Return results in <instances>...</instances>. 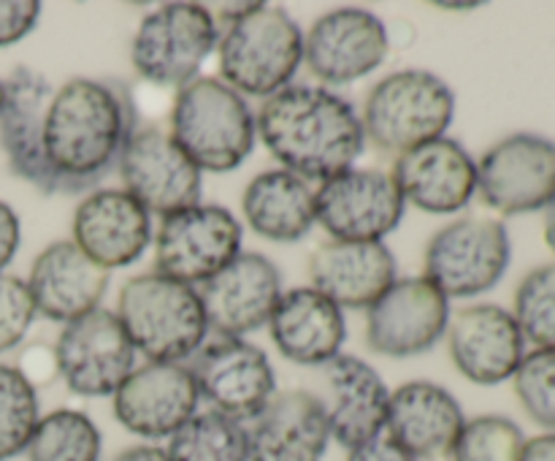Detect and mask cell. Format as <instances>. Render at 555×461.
I'll use <instances>...</instances> for the list:
<instances>
[{
	"label": "cell",
	"mask_w": 555,
	"mask_h": 461,
	"mask_svg": "<svg viewBox=\"0 0 555 461\" xmlns=\"http://www.w3.org/2000/svg\"><path fill=\"white\" fill-rule=\"evenodd\" d=\"M188 369L201 399L238 423L253 421L276 394L269 356L242 336L215 334L190 356Z\"/></svg>",
	"instance_id": "cell-10"
},
{
	"label": "cell",
	"mask_w": 555,
	"mask_h": 461,
	"mask_svg": "<svg viewBox=\"0 0 555 461\" xmlns=\"http://www.w3.org/2000/svg\"><path fill=\"white\" fill-rule=\"evenodd\" d=\"M249 461H323L331 443L323 399L301 388L276 390L249 421Z\"/></svg>",
	"instance_id": "cell-23"
},
{
	"label": "cell",
	"mask_w": 555,
	"mask_h": 461,
	"mask_svg": "<svg viewBox=\"0 0 555 461\" xmlns=\"http://www.w3.org/2000/svg\"><path fill=\"white\" fill-rule=\"evenodd\" d=\"M114 461H171V456L157 445H130Z\"/></svg>",
	"instance_id": "cell-41"
},
{
	"label": "cell",
	"mask_w": 555,
	"mask_h": 461,
	"mask_svg": "<svg viewBox=\"0 0 555 461\" xmlns=\"http://www.w3.org/2000/svg\"><path fill=\"white\" fill-rule=\"evenodd\" d=\"M328 383V401H323L328 415L331 439L352 450L385 432L390 390L377 369L356 356L339 353L323 367Z\"/></svg>",
	"instance_id": "cell-27"
},
{
	"label": "cell",
	"mask_w": 555,
	"mask_h": 461,
	"mask_svg": "<svg viewBox=\"0 0 555 461\" xmlns=\"http://www.w3.org/2000/svg\"><path fill=\"white\" fill-rule=\"evenodd\" d=\"M255 128L266 150L304 182H328L350 171L366 146L350 101L314 85H287L266 98Z\"/></svg>",
	"instance_id": "cell-2"
},
{
	"label": "cell",
	"mask_w": 555,
	"mask_h": 461,
	"mask_svg": "<svg viewBox=\"0 0 555 461\" xmlns=\"http://www.w3.org/2000/svg\"><path fill=\"white\" fill-rule=\"evenodd\" d=\"M3 85L5 101L0 108V146H3L11 174L25 179L41 193H57L47 157H43V117L52 98V85L47 76L27 65H16Z\"/></svg>",
	"instance_id": "cell-22"
},
{
	"label": "cell",
	"mask_w": 555,
	"mask_h": 461,
	"mask_svg": "<svg viewBox=\"0 0 555 461\" xmlns=\"http://www.w3.org/2000/svg\"><path fill=\"white\" fill-rule=\"evenodd\" d=\"M455 117V92L437 74L421 68L396 71L372 87L363 103L366 144L401 157L415 146L442 139Z\"/></svg>",
	"instance_id": "cell-6"
},
{
	"label": "cell",
	"mask_w": 555,
	"mask_h": 461,
	"mask_svg": "<svg viewBox=\"0 0 555 461\" xmlns=\"http://www.w3.org/2000/svg\"><path fill=\"white\" fill-rule=\"evenodd\" d=\"M117 168L125 193L160 220L201 204V168L168 130L155 125L135 130Z\"/></svg>",
	"instance_id": "cell-13"
},
{
	"label": "cell",
	"mask_w": 555,
	"mask_h": 461,
	"mask_svg": "<svg viewBox=\"0 0 555 461\" xmlns=\"http://www.w3.org/2000/svg\"><path fill=\"white\" fill-rule=\"evenodd\" d=\"M513 258L507 226L493 217H461L439 228L426 244V280L448 298L491 291Z\"/></svg>",
	"instance_id": "cell-8"
},
{
	"label": "cell",
	"mask_w": 555,
	"mask_h": 461,
	"mask_svg": "<svg viewBox=\"0 0 555 461\" xmlns=\"http://www.w3.org/2000/svg\"><path fill=\"white\" fill-rule=\"evenodd\" d=\"M117 318L135 350L150 361L182 363L209 334L198 291L160 271L135 274L125 282Z\"/></svg>",
	"instance_id": "cell-5"
},
{
	"label": "cell",
	"mask_w": 555,
	"mask_h": 461,
	"mask_svg": "<svg viewBox=\"0 0 555 461\" xmlns=\"http://www.w3.org/2000/svg\"><path fill=\"white\" fill-rule=\"evenodd\" d=\"M112 274L87 258L74 242H52L33 260L27 291L36 315L54 323H70L101 307Z\"/></svg>",
	"instance_id": "cell-24"
},
{
	"label": "cell",
	"mask_w": 555,
	"mask_h": 461,
	"mask_svg": "<svg viewBox=\"0 0 555 461\" xmlns=\"http://www.w3.org/2000/svg\"><path fill=\"white\" fill-rule=\"evenodd\" d=\"M152 239V215L125 190H92L76 206L70 242L106 271L135 264Z\"/></svg>",
	"instance_id": "cell-21"
},
{
	"label": "cell",
	"mask_w": 555,
	"mask_h": 461,
	"mask_svg": "<svg viewBox=\"0 0 555 461\" xmlns=\"http://www.w3.org/2000/svg\"><path fill=\"white\" fill-rule=\"evenodd\" d=\"M36 318L27 282L14 274H0V353L11 350L25 340Z\"/></svg>",
	"instance_id": "cell-36"
},
{
	"label": "cell",
	"mask_w": 555,
	"mask_h": 461,
	"mask_svg": "<svg viewBox=\"0 0 555 461\" xmlns=\"http://www.w3.org/2000/svg\"><path fill=\"white\" fill-rule=\"evenodd\" d=\"M139 112L128 85L76 76L52 92L43 117V157L57 193H81L119 166Z\"/></svg>",
	"instance_id": "cell-1"
},
{
	"label": "cell",
	"mask_w": 555,
	"mask_h": 461,
	"mask_svg": "<svg viewBox=\"0 0 555 461\" xmlns=\"http://www.w3.org/2000/svg\"><path fill=\"white\" fill-rule=\"evenodd\" d=\"M314 291L341 309H369L396 282V258L383 242L318 244L307 264Z\"/></svg>",
	"instance_id": "cell-25"
},
{
	"label": "cell",
	"mask_w": 555,
	"mask_h": 461,
	"mask_svg": "<svg viewBox=\"0 0 555 461\" xmlns=\"http://www.w3.org/2000/svg\"><path fill=\"white\" fill-rule=\"evenodd\" d=\"M242 253V222L220 204H195L163 217L155 233V271L204 285Z\"/></svg>",
	"instance_id": "cell-9"
},
{
	"label": "cell",
	"mask_w": 555,
	"mask_h": 461,
	"mask_svg": "<svg viewBox=\"0 0 555 461\" xmlns=\"http://www.w3.org/2000/svg\"><path fill=\"white\" fill-rule=\"evenodd\" d=\"M198 401L188 363L146 361L114 390V415L130 434L163 439L198 412Z\"/></svg>",
	"instance_id": "cell-18"
},
{
	"label": "cell",
	"mask_w": 555,
	"mask_h": 461,
	"mask_svg": "<svg viewBox=\"0 0 555 461\" xmlns=\"http://www.w3.org/2000/svg\"><path fill=\"white\" fill-rule=\"evenodd\" d=\"M220 27L201 3H166L141 20L130 43V63L141 79L160 87H184L217 49Z\"/></svg>",
	"instance_id": "cell-7"
},
{
	"label": "cell",
	"mask_w": 555,
	"mask_h": 461,
	"mask_svg": "<svg viewBox=\"0 0 555 461\" xmlns=\"http://www.w3.org/2000/svg\"><path fill=\"white\" fill-rule=\"evenodd\" d=\"M217 27L220 76L242 95L271 98L301 68L304 33L282 5H228Z\"/></svg>",
	"instance_id": "cell-3"
},
{
	"label": "cell",
	"mask_w": 555,
	"mask_h": 461,
	"mask_svg": "<svg viewBox=\"0 0 555 461\" xmlns=\"http://www.w3.org/2000/svg\"><path fill=\"white\" fill-rule=\"evenodd\" d=\"M168 133L201 171L225 174L247 161L258 128L242 92L215 76H195L173 98Z\"/></svg>",
	"instance_id": "cell-4"
},
{
	"label": "cell",
	"mask_w": 555,
	"mask_h": 461,
	"mask_svg": "<svg viewBox=\"0 0 555 461\" xmlns=\"http://www.w3.org/2000/svg\"><path fill=\"white\" fill-rule=\"evenodd\" d=\"M171 461H249L247 426L222 412H195L168 437Z\"/></svg>",
	"instance_id": "cell-30"
},
{
	"label": "cell",
	"mask_w": 555,
	"mask_h": 461,
	"mask_svg": "<svg viewBox=\"0 0 555 461\" xmlns=\"http://www.w3.org/2000/svg\"><path fill=\"white\" fill-rule=\"evenodd\" d=\"M513 318L534 350H555V264L537 266L520 280Z\"/></svg>",
	"instance_id": "cell-33"
},
{
	"label": "cell",
	"mask_w": 555,
	"mask_h": 461,
	"mask_svg": "<svg viewBox=\"0 0 555 461\" xmlns=\"http://www.w3.org/2000/svg\"><path fill=\"white\" fill-rule=\"evenodd\" d=\"M41 16V3L36 0H0V47L20 43L30 36Z\"/></svg>",
	"instance_id": "cell-37"
},
{
	"label": "cell",
	"mask_w": 555,
	"mask_h": 461,
	"mask_svg": "<svg viewBox=\"0 0 555 461\" xmlns=\"http://www.w3.org/2000/svg\"><path fill=\"white\" fill-rule=\"evenodd\" d=\"M269 329L276 350L298 367H325L347 340L341 307L312 285L282 293Z\"/></svg>",
	"instance_id": "cell-28"
},
{
	"label": "cell",
	"mask_w": 555,
	"mask_h": 461,
	"mask_svg": "<svg viewBox=\"0 0 555 461\" xmlns=\"http://www.w3.org/2000/svg\"><path fill=\"white\" fill-rule=\"evenodd\" d=\"M390 49L385 22L356 5L334 9L304 33V63L325 85H350L385 63Z\"/></svg>",
	"instance_id": "cell-16"
},
{
	"label": "cell",
	"mask_w": 555,
	"mask_h": 461,
	"mask_svg": "<svg viewBox=\"0 0 555 461\" xmlns=\"http://www.w3.org/2000/svg\"><path fill=\"white\" fill-rule=\"evenodd\" d=\"M404 195L379 168H350L323 182L314 199L318 222L336 242H383L404 217Z\"/></svg>",
	"instance_id": "cell-14"
},
{
	"label": "cell",
	"mask_w": 555,
	"mask_h": 461,
	"mask_svg": "<svg viewBox=\"0 0 555 461\" xmlns=\"http://www.w3.org/2000/svg\"><path fill=\"white\" fill-rule=\"evenodd\" d=\"M520 461H555V432L537 434V437L526 439L524 459Z\"/></svg>",
	"instance_id": "cell-40"
},
{
	"label": "cell",
	"mask_w": 555,
	"mask_h": 461,
	"mask_svg": "<svg viewBox=\"0 0 555 461\" xmlns=\"http://www.w3.org/2000/svg\"><path fill=\"white\" fill-rule=\"evenodd\" d=\"M318 190L309 188L285 168L260 171L242 195V209L249 228L269 242L291 244L307 236L318 222L314 212Z\"/></svg>",
	"instance_id": "cell-29"
},
{
	"label": "cell",
	"mask_w": 555,
	"mask_h": 461,
	"mask_svg": "<svg viewBox=\"0 0 555 461\" xmlns=\"http://www.w3.org/2000/svg\"><path fill=\"white\" fill-rule=\"evenodd\" d=\"M542 212H545V244L555 253V195Z\"/></svg>",
	"instance_id": "cell-42"
},
{
	"label": "cell",
	"mask_w": 555,
	"mask_h": 461,
	"mask_svg": "<svg viewBox=\"0 0 555 461\" xmlns=\"http://www.w3.org/2000/svg\"><path fill=\"white\" fill-rule=\"evenodd\" d=\"M390 177L404 195V204L428 215L466 209L477 193V161L461 141L448 136L396 157Z\"/></svg>",
	"instance_id": "cell-20"
},
{
	"label": "cell",
	"mask_w": 555,
	"mask_h": 461,
	"mask_svg": "<svg viewBox=\"0 0 555 461\" xmlns=\"http://www.w3.org/2000/svg\"><path fill=\"white\" fill-rule=\"evenodd\" d=\"M57 374L79 396H114L135 369V347L112 309H92L63 325L54 342Z\"/></svg>",
	"instance_id": "cell-11"
},
{
	"label": "cell",
	"mask_w": 555,
	"mask_h": 461,
	"mask_svg": "<svg viewBox=\"0 0 555 461\" xmlns=\"http://www.w3.org/2000/svg\"><path fill=\"white\" fill-rule=\"evenodd\" d=\"M3 101H5V85L3 79H0V108H3Z\"/></svg>",
	"instance_id": "cell-43"
},
{
	"label": "cell",
	"mask_w": 555,
	"mask_h": 461,
	"mask_svg": "<svg viewBox=\"0 0 555 461\" xmlns=\"http://www.w3.org/2000/svg\"><path fill=\"white\" fill-rule=\"evenodd\" d=\"M20 249V217L5 201H0V274Z\"/></svg>",
	"instance_id": "cell-39"
},
{
	"label": "cell",
	"mask_w": 555,
	"mask_h": 461,
	"mask_svg": "<svg viewBox=\"0 0 555 461\" xmlns=\"http://www.w3.org/2000/svg\"><path fill=\"white\" fill-rule=\"evenodd\" d=\"M448 323L450 298L426 277H406L369 307L366 345L377 356H421L442 340Z\"/></svg>",
	"instance_id": "cell-15"
},
{
	"label": "cell",
	"mask_w": 555,
	"mask_h": 461,
	"mask_svg": "<svg viewBox=\"0 0 555 461\" xmlns=\"http://www.w3.org/2000/svg\"><path fill=\"white\" fill-rule=\"evenodd\" d=\"M464 423V410L448 388L412 380L390 394L385 434L415 461L439 459L450 456Z\"/></svg>",
	"instance_id": "cell-26"
},
{
	"label": "cell",
	"mask_w": 555,
	"mask_h": 461,
	"mask_svg": "<svg viewBox=\"0 0 555 461\" xmlns=\"http://www.w3.org/2000/svg\"><path fill=\"white\" fill-rule=\"evenodd\" d=\"M448 350L455 369L477 385H499L518 372L526 340L513 312L499 304H472L450 318Z\"/></svg>",
	"instance_id": "cell-19"
},
{
	"label": "cell",
	"mask_w": 555,
	"mask_h": 461,
	"mask_svg": "<svg viewBox=\"0 0 555 461\" xmlns=\"http://www.w3.org/2000/svg\"><path fill=\"white\" fill-rule=\"evenodd\" d=\"M38 421L36 385L16 367L0 363V461L25 453Z\"/></svg>",
	"instance_id": "cell-32"
},
{
	"label": "cell",
	"mask_w": 555,
	"mask_h": 461,
	"mask_svg": "<svg viewBox=\"0 0 555 461\" xmlns=\"http://www.w3.org/2000/svg\"><path fill=\"white\" fill-rule=\"evenodd\" d=\"M526 434L513 418L477 415L464 423L455 439L450 459L453 461H520L524 459Z\"/></svg>",
	"instance_id": "cell-34"
},
{
	"label": "cell",
	"mask_w": 555,
	"mask_h": 461,
	"mask_svg": "<svg viewBox=\"0 0 555 461\" xmlns=\"http://www.w3.org/2000/svg\"><path fill=\"white\" fill-rule=\"evenodd\" d=\"M345 461H415L404 448L393 443L388 434H379V437L369 439V443L358 445V448L347 450Z\"/></svg>",
	"instance_id": "cell-38"
},
{
	"label": "cell",
	"mask_w": 555,
	"mask_h": 461,
	"mask_svg": "<svg viewBox=\"0 0 555 461\" xmlns=\"http://www.w3.org/2000/svg\"><path fill=\"white\" fill-rule=\"evenodd\" d=\"M206 325L217 336H244L269 325L282 298V277L274 260L260 253H238L225 269L195 287Z\"/></svg>",
	"instance_id": "cell-17"
},
{
	"label": "cell",
	"mask_w": 555,
	"mask_h": 461,
	"mask_svg": "<svg viewBox=\"0 0 555 461\" xmlns=\"http://www.w3.org/2000/svg\"><path fill=\"white\" fill-rule=\"evenodd\" d=\"M513 380L526 415L545 432H555V350L526 353Z\"/></svg>",
	"instance_id": "cell-35"
},
{
	"label": "cell",
	"mask_w": 555,
	"mask_h": 461,
	"mask_svg": "<svg viewBox=\"0 0 555 461\" xmlns=\"http://www.w3.org/2000/svg\"><path fill=\"white\" fill-rule=\"evenodd\" d=\"M477 193L499 215H529L555 195V141L540 133H513L477 163Z\"/></svg>",
	"instance_id": "cell-12"
},
{
	"label": "cell",
	"mask_w": 555,
	"mask_h": 461,
	"mask_svg": "<svg viewBox=\"0 0 555 461\" xmlns=\"http://www.w3.org/2000/svg\"><path fill=\"white\" fill-rule=\"evenodd\" d=\"M101 428L79 410L43 415L25 448L27 461H101Z\"/></svg>",
	"instance_id": "cell-31"
}]
</instances>
